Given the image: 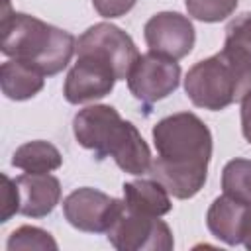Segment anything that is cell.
I'll list each match as a JSON object with an SVG mask.
<instances>
[{
    "label": "cell",
    "mask_w": 251,
    "mask_h": 251,
    "mask_svg": "<svg viewBox=\"0 0 251 251\" xmlns=\"http://www.w3.org/2000/svg\"><path fill=\"white\" fill-rule=\"evenodd\" d=\"M6 247H8V251H16V249H51V251H55L57 241L51 237L49 231H45L41 227L22 226L10 233Z\"/></svg>",
    "instance_id": "cell-17"
},
{
    "label": "cell",
    "mask_w": 251,
    "mask_h": 251,
    "mask_svg": "<svg viewBox=\"0 0 251 251\" xmlns=\"http://www.w3.org/2000/svg\"><path fill=\"white\" fill-rule=\"evenodd\" d=\"M126 80H127L129 92L137 100L151 104L167 98L178 88L180 65L175 59L149 51L137 57Z\"/></svg>",
    "instance_id": "cell-7"
},
{
    "label": "cell",
    "mask_w": 251,
    "mask_h": 251,
    "mask_svg": "<svg viewBox=\"0 0 251 251\" xmlns=\"http://www.w3.org/2000/svg\"><path fill=\"white\" fill-rule=\"evenodd\" d=\"M241 243L251 249V206H247L245 220H243V229H241Z\"/></svg>",
    "instance_id": "cell-23"
},
{
    "label": "cell",
    "mask_w": 251,
    "mask_h": 251,
    "mask_svg": "<svg viewBox=\"0 0 251 251\" xmlns=\"http://www.w3.org/2000/svg\"><path fill=\"white\" fill-rule=\"evenodd\" d=\"M184 90L196 108L224 110L251 90V57L224 45L186 73Z\"/></svg>",
    "instance_id": "cell-4"
},
{
    "label": "cell",
    "mask_w": 251,
    "mask_h": 251,
    "mask_svg": "<svg viewBox=\"0 0 251 251\" xmlns=\"http://www.w3.org/2000/svg\"><path fill=\"white\" fill-rule=\"evenodd\" d=\"M76 141L96 153L98 159L112 157L116 165L133 176L149 173L151 151L137 127L122 120L116 108L94 104L82 108L73 120Z\"/></svg>",
    "instance_id": "cell-2"
},
{
    "label": "cell",
    "mask_w": 251,
    "mask_h": 251,
    "mask_svg": "<svg viewBox=\"0 0 251 251\" xmlns=\"http://www.w3.org/2000/svg\"><path fill=\"white\" fill-rule=\"evenodd\" d=\"M226 47H233L251 57V14L233 18L226 27Z\"/></svg>",
    "instance_id": "cell-19"
},
{
    "label": "cell",
    "mask_w": 251,
    "mask_h": 251,
    "mask_svg": "<svg viewBox=\"0 0 251 251\" xmlns=\"http://www.w3.org/2000/svg\"><path fill=\"white\" fill-rule=\"evenodd\" d=\"M4 190H2V216L0 222H8L16 212H20V188L16 180H12L8 175H2Z\"/></svg>",
    "instance_id": "cell-20"
},
{
    "label": "cell",
    "mask_w": 251,
    "mask_h": 251,
    "mask_svg": "<svg viewBox=\"0 0 251 251\" xmlns=\"http://www.w3.org/2000/svg\"><path fill=\"white\" fill-rule=\"evenodd\" d=\"M135 2L137 0H92V6L102 18H120L127 14Z\"/></svg>",
    "instance_id": "cell-21"
},
{
    "label": "cell",
    "mask_w": 251,
    "mask_h": 251,
    "mask_svg": "<svg viewBox=\"0 0 251 251\" xmlns=\"http://www.w3.org/2000/svg\"><path fill=\"white\" fill-rule=\"evenodd\" d=\"M222 188L229 198L251 206V161L231 159L222 171Z\"/></svg>",
    "instance_id": "cell-16"
},
{
    "label": "cell",
    "mask_w": 251,
    "mask_h": 251,
    "mask_svg": "<svg viewBox=\"0 0 251 251\" xmlns=\"http://www.w3.org/2000/svg\"><path fill=\"white\" fill-rule=\"evenodd\" d=\"M76 49L73 33L35 16L4 8L0 20V51L37 69L45 76L61 73Z\"/></svg>",
    "instance_id": "cell-3"
},
{
    "label": "cell",
    "mask_w": 251,
    "mask_h": 251,
    "mask_svg": "<svg viewBox=\"0 0 251 251\" xmlns=\"http://www.w3.org/2000/svg\"><path fill=\"white\" fill-rule=\"evenodd\" d=\"M122 206L124 200L112 198L96 188L84 186L73 190L63 200V214L67 222L80 231L106 233L114 224Z\"/></svg>",
    "instance_id": "cell-8"
},
{
    "label": "cell",
    "mask_w": 251,
    "mask_h": 251,
    "mask_svg": "<svg viewBox=\"0 0 251 251\" xmlns=\"http://www.w3.org/2000/svg\"><path fill=\"white\" fill-rule=\"evenodd\" d=\"M143 35L149 51L175 61L186 57L196 41L192 22L178 12H159L151 16L143 27Z\"/></svg>",
    "instance_id": "cell-9"
},
{
    "label": "cell",
    "mask_w": 251,
    "mask_h": 251,
    "mask_svg": "<svg viewBox=\"0 0 251 251\" xmlns=\"http://www.w3.org/2000/svg\"><path fill=\"white\" fill-rule=\"evenodd\" d=\"M151 133L157 157L147 175L178 200L198 194L206 182L212 157L208 126L192 112H178L159 120Z\"/></svg>",
    "instance_id": "cell-1"
},
{
    "label": "cell",
    "mask_w": 251,
    "mask_h": 251,
    "mask_svg": "<svg viewBox=\"0 0 251 251\" xmlns=\"http://www.w3.org/2000/svg\"><path fill=\"white\" fill-rule=\"evenodd\" d=\"M76 55L94 57L110 65L118 80H126L135 65L139 51L133 39L114 24L100 22L90 25L76 41Z\"/></svg>",
    "instance_id": "cell-6"
},
{
    "label": "cell",
    "mask_w": 251,
    "mask_h": 251,
    "mask_svg": "<svg viewBox=\"0 0 251 251\" xmlns=\"http://www.w3.org/2000/svg\"><path fill=\"white\" fill-rule=\"evenodd\" d=\"M116 80L118 76L110 65L88 55H76V63L65 78L63 94L71 104L98 100L114 90Z\"/></svg>",
    "instance_id": "cell-10"
},
{
    "label": "cell",
    "mask_w": 251,
    "mask_h": 251,
    "mask_svg": "<svg viewBox=\"0 0 251 251\" xmlns=\"http://www.w3.org/2000/svg\"><path fill=\"white\" fill-rule=\"evenodd\" d=\"M63 163V157L59 153V149L43 139H35V141H27L24 145H20L12 157V165L16 169H22L24 173H51L55 169H59Z\"/></svg>",
    "instance_id": "cell-15"
},
{
    "label": "cell",
    "mask_w": 251,
    "mask_h": 251,
    "mask_svg": "<svg viewBox=\"0 0 251 251\" xmlns=\"http://www.w3.org/2000/svg\"><path fill=\"white\" fill-rule=\"evenodd\" d=\"M124 204L135 212H143L149 216H165L173 210V202H171V194L167 192V188L155 180H131L124 184Z\"/></svg>",
    "instance_id": "cell-13"
},
{
    "label": "cell",
    "mask_w": 251,
    "mask_h": 251,
    "mask_svg": "<svg viewBox=\"0 0 251 251\" xmlns=\"http://www.w3.org/2000/svg\"><path fill=\"white\" fill-rule=\"evenodd\" d=\"M245 212H247V204H241L229 198L227 194L216 198L206 214V224L210 233L227 245H239Z\"/></svg>",
    "instance_id": "cell-12"
},
{
    "label": "cell",
    "mask_w": 251,
    "mask_h": 251,
    "mask_svg": "<svg viewBox=\"0 0 251 251\" xmlns=\"http://www.w3.org/2000/svg\"><path fill=\"white\" fill-rule=\"evenodd\" d=\"M188 16L200 22H220L233 14L237 0H184Z\"/></svg>",
    "instance_id": "cell-18"
},
{
    "label": "cell",
    "mask_w": 251,
    "mask_h": 251,
    "mask_svg": "<svg viewBox=\"0 0 251 251\" xmlns=\"http://www.w3.org/2000/svg\"><path fill=\"white\" fill-rule=\"evenodd\" d=\"M20 188V214L43 218L55 210L61 200V182L49 173H25L16 178Z\"/></svg>",
    "instance_id": "cell-11"
},
{
    "label": "cell",
    "mask_w": 251,
    "mask_h": 251,
    "mask_svg": "<svg viewBox=\"0 0 251 251\" xmlns=\"http://www.w3.org/2000/svg\"><path fill=\"white\" fill-rule=\"evenodd\" d=\"M45 82V75H41L37 69L10 59L2 63L0 67V86L6 98L10 100H27L33 98Z\"/></svg>",
    "instance_id": "cell-14"
},
{
    "label": "cell",
    "mask_w": 251,
    "mask_h": 251,
    "mask_svg": "<svg viewBox=\"0 0 251 251\" xmlns=\"http://www.w3.org/2000/svg\"><path fill=\"white\" fill-rule=\"evenodd\" d=\"M241 131L251 143V90L241 98Z\"/></svg>",
    "instance_id": "cell-22"
},
{
    "label": "cell",
    "mask_w": 251,
    "mask_h": 251,
    "mask_svg": "<svg viewBox=\"0 0 251 251\" xmlns=\"http://www.w3.org/2000/svg\"><path fill=\"white\" fill-rule=\"evenodd\" d=\"M106 233L120 251H171L175 247L173 231L159 216L135 212L126 204Z\"/></svg>",
    "instance_id": "cell-5"
}]
</instances>
